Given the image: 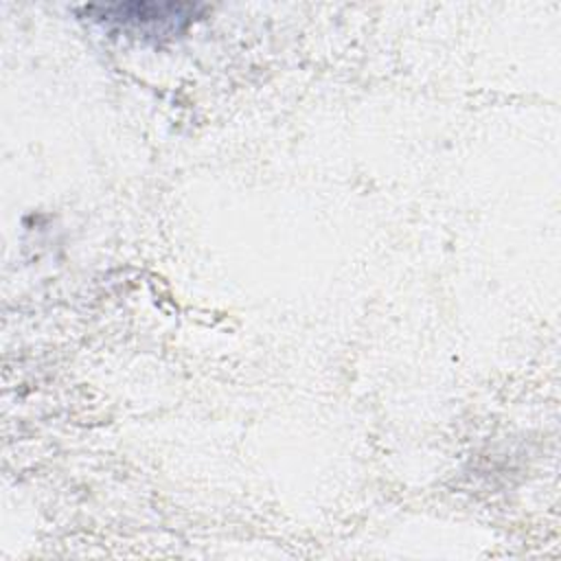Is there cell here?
Instances as JSON below:
<instances>
[{
    "label": "cell",
    "mask_w": 561,
    "mask_h": 561,
    "mask_svg": "<svg viewBox=\"0 0 561 561\" xmlns=\"http://www.w3.org/2000/svg\"><path fill=\"white\" fill-rule=\"evenodd\" d=\"M197 4L184 2H125V4H101L88 7L99 22H110L140 35H169L180 31L195 13Z\"/></svg>",
    "instance_id": "obj_1"
}]
</instances>
